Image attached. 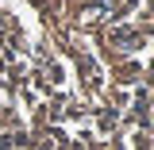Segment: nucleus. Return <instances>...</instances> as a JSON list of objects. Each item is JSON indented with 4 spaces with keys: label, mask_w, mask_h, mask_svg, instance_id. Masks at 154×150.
<instances>
[{
    "label": "nucleus",
    "mask_w": 154,
    "mask_h": 150,
    "mask_svg": "<svg viewBox=\"0 0 154 150\" xmlns=\"http://www.w3.org/2000/svg\"><path fill=\"white\" fill-rule=\"evenodd\" d=\"M0 150H154V0H0Z\"/></svg>",
    "instance_id": "obj_1"
}]
</instances>
